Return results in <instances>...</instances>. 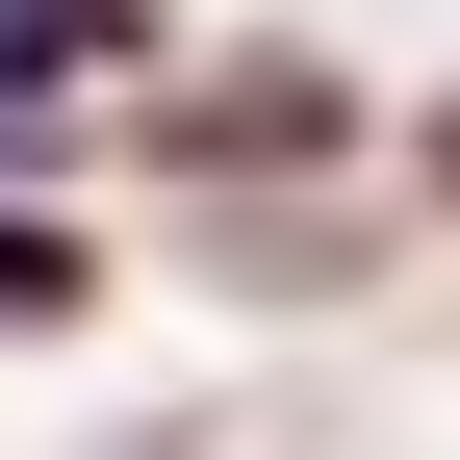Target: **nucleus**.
<instances>
[{"instance_id":"f257e3e1","label":"nucleus","mask_w":460,"mask_h":460,"mask_svg":"<svg viewBox=\"0 0 460 460\" xmlns=\"http://www.w3.org/2000/svg\"><path fill=\"white\" fill-rule=\"evenodd\" d=\"M77 307V230H0V332H51Z\"/></svg>"}]
</instances>
